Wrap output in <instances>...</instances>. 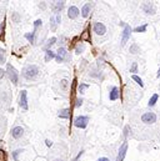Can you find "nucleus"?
<instances>
[{
    "label": "nucleus",
    "instance_id": "22",
    "mask_svg": "<svg viewBox=\"0 0 160 161\" xmlns=\"http://www.w3.org/2000/svg\"><path fill=\"white\" fill-rule=\"evenodd\" d=\"M55 56H56L55 51H53V50H46L45 51V61H46V63H49L50 60L55 59Z\"/></svg>",
    "mask_w": 160,
    "mask_h": 161
},
{
    "label": "nucleus",
    "instance_id": "18",
    "mask_svg": "<svg viewBox=\"0 0 160 161\" xmlns=\"http://www.w3.org/2000/svg\"><path fill=\"white\" fill-rule=\"evenodd\" d=\"M58 116L60 119H69L70 118V109L69 108H64V109H60L58 111Z\"/></svg>",
    "mask_w": 160,
    "mask_h": 161
},
{
    "label": "nucleus",
    "instance_id": "26",
    "mask_svg": "<svg viewBox=\"0 0 160 161\" xmlns=\"http://www.w3.org/2000/svg\"><path fill=\"white\" fill-rule=\"evenodd\" d=\"M85 50V44L84 43H79L78 45L75 46V54H78V55H80V54H83Z\"/></svg>",
    "mask_w": 160,
    "mask_h": 161
},
{
    "label": "nucleus",
    "instance_id": "36",
    "mask_svg": "<svg viewBox=\"0 0 160 161\" xmlns=\"http://www.w3.org/2000/svg\"><path fill=\"white\" fill-rule=\"evenodd\" d=\"M83 102H84V100H83L81 98L75 99V108H80V106L83 105Z\"/></svg>",
    "mask_w": 160,
    "mask_h": 161
},
{
    "label": "nucleus",
    "instance_id": "32",
    "mask_svg": "<svg viewBox=\"0 0 160 161\" xmlns=\"http://www.w3.org/2000/svg\"><path fill=\"white\" fill-rule=\"evenodd\" d=\"M24 151V149H16L15 151H13V159L15 161H19V155Z\"/></svg>",
    "mask_w": 160,
    "mask_h": 161
},
{
    "label": "nucleus",
    "instance_id": "25",
    "mask_svg": "<svg viewBox=\"0 0 160 161\" xmlns=\"http://www.w3.org/2000/svg\"><path fill=\"white\" fill-rule=\"evenodd\" d=\"M89 89V84H84V83H81V84H79L78 85V92H79L80 95H83L85 91Z\"/></svg>",
    "mask_w": 160,
    "mask_h": 161
},
{
    "label": "nucleus",
    "instance_id": "16",
    "mask_svg": "<svg viewBox=\"0 0 160 161\" xmlns=\"http://www.w3.org/2000/svg\"><path fill=\"white\" fill-rule=\"evenodd\" d=\"M91 6H93V4L91 3H85V4L83 5V8H81V16L83 18H88L90 14V10H91Z\"/></svg>",
    "mask_w": 160,
    "mask_h": 161
},
{
    "label": "nucleus",
    "instance_id": "12",
    "mask_svg": "<svg viewBox=\"0 0 160 161\" xmlns=\"http://www.w3.org/2000/svg\"><path fill=\"white\" fill-rule=\"evenodd\" d=\"M127 152H128V142L124 141L121 144L120 149H119L118 156H116V160H115V161H124L125 156H127Z\"/></svg>",
    "mask_w": 160,
    "mask_h": 161
},
{
    "label": "nucleus",
    "instance_id": "7",
    "mask_svg": "<svg viewBox=\"0 0 160 161\" xmlns=\"http://www.w3.org/2000/svg\"><path fill=\"white\" fill-rule=\"evenodd\" d=\"M24 134H25V131H24V128L20 125H16L14 126V128H11V130H10V136H11L14 140H20L24 136Z\"/></svg>",
    "mask_w": 160,
    "mask_h": 161
},
{
    "label": "nucleus",
    "instance_id": "38",
    "mask_svg": "<svg viewBox=\"0 0 160 161\" xmlns=\"http://www.w3.org/2000/svg\"><path fill=\"white\" fill-rule=\"evenodd\" d=\"M83 155H84V150H80V152L78 154V155H76V157H75V159H74L73 161H79V160H80V157L83 156Z\"/></svg>",
    "mask_w": 160,
    "mask_h": 161
},
{
    "label": "nucleus",
    "instance_id": "13",
    "mask_svg": "<svg viewBox=\"0 0 160 161\" xmlns=\"http://www.w3.org/2000/svg\"><path fill=\"white\" fill-rule=\"evenodd\" d=\"M11 91H8V90H3L0 91V101L3 102L4 105H9L11 102Z\"/></svg>",
    "mask_w": 160,
    "mask_h": 161
},
{
    "label": "nucleus",
    "instance_id": "31",
    "mask_svg": "<svg viewBox=\"0 0 160 161\" xmlns=\"http://www.w3.org/2000/svg\"><path fill=\"white\" fill-rule=\"evenodd\" d=\"M124 139H128L129 136H131V128H130V125H125V128H124Z\"/></svg>",
    "mask_w": 160,
    "mask_h": 161
},
{
    "label": "nucleus",
    "instance_id": "6",
    "mask_svg": "<svg viewBox=\"0 0 160 161\" xmlns=\"http://www.w3.org/2000/svg\"><path fill=\"white\" fill-rule=\"evenodd\" d=\"M89 120L90 118L88 115H80V116H76L74 119V126L78 129H85L89 124Z\"/></svg>",
    "mask_w": 160,
    "mask_h": 161
},
{
    "label": "nucleus",
    "instance_id": "10",
    "mask_svg": "<svg viewBox=\"0 0 160 161\" xmlns=\"http://www.w3.org/2000/svg\"><path fill=\"white\" fill-rule=\"evenodd\" d=\"M19 106L23 110H28L29 105H28V91L21 90L19 94Z\"/></svg>",
    "mask_w": 160,
    "mask_h": 161
},
{
    "label": "nucleus",
    "instance_id": "8",
    "mask_svg": "<svg viewBox=\"0 0 160 161\" xmlns=\"http://www.w3.org/2000/svg\"><path fill=\"white\" fill-rule=\"evenodd\" d=\"M93 31L95 35L98 36H103L106 34V26H105L104 23H100V21H95L94 25H93Z\"/></svg>",
    "mask_w": 160,
    "mask_h": 161
},
{
    "label": "nucleus",
    "instance_id": "44",
    "mask_svg": "<svg viewBox=\"0 0 160 161\" xmlns=\"http://www.w3.org/2000/svg\"><path fill=\"white\" fill-rule=\"evenodd\" d=\"M156 77H160V67H159V70H158V74H156Z\"/></svg>",
    "mask_w": 160,
    "mask_h": 161
},
{
    "label": "nucleus",
    "instance_id": "33",
    "mask_svg": "<svg viewBox=\"0 0 160 161\" xmlns=\"http://www.w3.org/2000/svg\"><path fill=\"white\" fill-rule=\"evenodd\" d=\"M56 26H58V24H56V21H55V18H54V15L50 16V29H52L53 31H55V30H56Z\"/></svg>",
    "mask_w": 160,
    "mask_h": 161
},
{
    "label": "nucleus",
    "instance_id": "39",
    "mask_svg": "<svg viewBox=\"0 0 160 161\" xmlns=\"http://www.w3.org/2000/svg\"><path fill=\"white\" fill-rule=\"evenodd\" d=\"M46 5H48V4H46V1H40L39 4H38V6H39V8L42 9V10L45 9V8H46Z\"/></svg>",
    "mask_w": 160,
    "mask_h": 161
},
{
    "label": "nucleus",
    "instance_id": "40",
    "mask_svg": "<svg viewBox=\"0 0 160 161\" xmlns=\"http://www.w3.org/2000/svg\"><path fill=\"white\" fill-rule=\"evenodd\" d=\"M45 145H46L48 147H52V146H53V141H52V140H49V139H46V140H45Z\"/></svg>",
    "mask_w": 160,
    "mask_h": 161
},
{
    "label": "nucleus",
    "instance_id": "42",
    "mask_svg": "<svg viewBox=\"0 0 160 161\" xmlns=\"http://www.w3.org/2000/svg\"><path fill=\"white\" fill-rule=\"evenodd\" d=\"M96 161H110V160H109L108 157H99Z\"/></svg>",
    "mask_w": 160,
    "mask_h": 161
},
{
    "label": "nucleus",
    "instance_id": "3",
    "mask_svg": "<svg viewBox=\"0 0 160 161\" xmlns=\"http://www.w3.org/2000/svg\"><path fill=\"white\" fill-rule=\"evenodd\" d=\"M5 71H6V76H8L10 83H13L14 85H18V83H19V71L16 70L10 63L6 64V70Z\"/></svg>",
    "mask_w": 160,
    "mask_h": 161
},
{
    "label": "nucleus",
    "instance_id": "28",
    "mask_svg": "<svg viewBox=\"0 0 160 161\" xmlns=\"http://www.w3.org/2000/svg\"><path fill=\"white\" fill-rule=\"evenodd\" d=\"M6 63V51L0 47V65Z\"/></svg>",
    "mask_w": 160,
    "mask_h": 161
},
{
    "label": "nucleus",
    "instance_id": "2",
    "mask_svg": "<svg viewBox=\"0 0 160 161\" xmlns=\"http://www.w3.org/2000/svg\"><path fill=\"white\" fill-rule=\"evenodd\" d=\"M39 74H40V69L38 65H35V64L25 65L21 70V77L26 81H31V80L38 79Z\"/></svg>",
    "mask_w": 160,
    "mask_h": 161
},
{
    "label": "nucleus",
    "instance_id": "43",
    "mask_svg": "<svg viewBox=\"0 0 160 161\" xmlns=\"http://www.w3.org/2000/svg\"><path fill=\"white\" fill-rule=\"evenodd\" d=\"M3 28H4V23H0V31L3 30Z\"/></svg>",
    "mask_w": 160,
    "mask_h": 161
},
{
    "label": "nucleus",
    "instance_id": "20",
    "mask_svg": "<svg viewBox=\"0 0 160 161\" xmlns=\"http://www.w3.org/2000/svg\"><path fill=\"white\" fill-rule=\"evenodd\" d=\"M140 51H141V49L137 43H133L130 47H129V53L133 54V55H138V54H140Z\"/></svg>",
    "mask_w": 160,
    "mask_h": 161
},
{
    "label": "nucleus",
    "instance_id": "15",
    "mask_svg": "<svg viewBox=\"0 0 160 161\" xmlns=\"http://www.w3.org/2000/svg\"><path fill=\"white\" fill-rule=\"evenodd\" d=\"M64 6H65V1H64V0H61V1H53L52 4H50V8H52V10L55 14L60 13L61 10L64 9Z\"/></svg>",
    "mask_w": 160,
    "mask_h": 161
},
{
    "label": "nucleus",
    "instance_id": "41",
    "mask_svg": "<svg viewBox=\"0 0 160 161\" xmlns=\"http://www.w3.org/2000/svg\"><path fill=\"white\" fill-rule=\"evenodd\" d=\"M5 75H6V71L4 69H0V80H1V79L4 77Z\"/></svg>",
    "mask_w": 160,
    "mask_h": 161
},
{
    "label": "nucleus",
    "instance_id": "24",
    "mask_svg": "<svg viewBox=\"0 0 160 161\" xmlns=\"http://www.w3.org/2000/svg\"><path fill=\"white\" fill-rule=\"evenodd\" d=\"M11 20H13V23L14 24H20L21 23V15L19 14V13H11Z\"/></svg>",
    "mask_w": 160,
    "mask_h": 161
},
{
    "label": "nucleus",
    "instance_id": "27",
    "mask_svg": "<svg viewBox=\"0 0 160 161\" xmlns=\"http://www.w3.org/2000/svg\"><path fill=\"white\" fill-rule=\"evenodd\" d=\"M146 29H148V24H143V25H139L137 28H134L133 31L134 33H145Z\"/></svg>",
    "mask_w": 160,
    "mask_h": 161
},
{
    "label": "nucleus",
    "instance_id": "14",
    "mask_svg": "<svg viewBox=\"0 0 160 161\" xmlns=\"http://www.w3.org/2000/svg\"><path fill=\"white\" fill-rule=\"evenodd\" d=\"M79 15H80V10H79V8H78V6L70 5L69 8H68V18H69L70 20L76 19Z\"/></svg>",
    "mask_w": 160,
    "mask_h": 161
},
{
    "label": "nucleus",
    "instance_id": "9",
    "mask_svg": "<svg viewBox=\"0 0 160 161\" xmlns=\"http://www.w3.org/2000/svg\"><path fill=\"white\" fill-rule=\"evenodd\" d=\"M131 28H130V25H125L124 26V29H123V31H121V39H120V46H124L125 44L128 43V40L130 39V35H131Z\"/></svg>",
    "mask_w": 160,
    "mask_h": 161
},
{
    "label": "nucleus",
    "instance_id": "29",
    "mask_svg": "<svg viewBox=\"0 0 160 161\" xmlns=\"http://www.w3.org/2000/svg\"><path fill=\"white\" fill-rule=\"evenodd\" d=\"M131 79H133V80H134L135 83H137L140 88H144V83H143V79H141L140 76H138V75H133Z\"/></svg>",
    "mask_w": 160,
    "mask_h": 161
},
{
    "label": "nucleus",
    "instance_id": "34",
    "mask_svg": "<svg viewBox=\"0 0 160 161\" xmlns=\"http://www.w3.org/2000/svg\"><path fill=\"white\" fill-rule=\"evenodd\" d=\"M42 25H43V20L36 19L35 21H34V30H38L39 28H42Z\"/></svg>",
    "mask_w": 160,
    "mask_h": 161
},
{
    "label": "nucleus",
    "instance_id": "23",
    "mask_svg": "<svg viewBox=\"0 0 160 161\" xmlns=\"http://www.w3.org/2000/svg\"><path fill=\"white\" fill-rule=\"evenodd\" d=\"M59 86H60V90L63 91H68V88H69V81L66 79H61L59 81Z\"/></svg>",
    "mask_w": 160,
    "mask_h": 161
},
{
    "label": "nucleus",
    "instance_id": "11",
    "mask_svg": "<svg viewBox=\"0 0 160 161\" xmlns=\"http://www.w3.org/2000/svg\"><path fill=\"white\" fill-rule=\"evenodd\" d=\"M119 98H120V90H119V88L115 86V85L109 88V100L116 101Z\"/></svg>",
    "mask_w": 160,
    "mask_h": 161
},
{
    "label": "nucleus",
    "instance_id": "35",
    "mask_svg": "<svg viewBox=\"0 0 160 161\" xmlns=\"http://www.w3.org/2000/svg\"><path fill=\"white\" fill-rule=\"evenodd\" d=\"M89 75H90V76L91 77H99L100 76V74H99V70H91L90 71V73H89Z\"/></svg>",
    "mask_w": 160,
    "mask_h": 161
},
{
    "label": "nucleus",
    "instance_id": "1",
    "mask_svg": "<svg viewBox=\"0 0 160 161\" xmlns=\"http://www.w3.org/2000/svg\"><path fill=\"white\" fill-rule=\"evenodd\" d=\"M160 119V111H153V110H145L141 111L140 115V122L144 126H155L159 122Z\"/></svg>",
    "mask_w": 160,
    "mask_h": 161
},
{
    "label": "nucleus",
    "instance_id": "4",
    "mask_svg": "<svg viewBox=\"0 0 160 161\" xmlns=\"http://www.w3.org/2000/svg\"><path fill=\"white\" fill-rule=\"evenodd\" d=\"M56 56H55V61L56 63H65V61H70L71 56L70 54L68 53V50L65 49L64 46H59V49H58L56 51Z\"/></svg>",
    "mask_w": 160,
    "mask_h": 161
},
{
    "label": "nucleus",
    "instance_id": "37",
    "mask_svg": "<svg viewBox=\"0 0 160 161\" xmlns=\"http://www.w3.org/2000/svg\"><path fill=\"white\" fill-rule=\"evenodd\" d=\"M54 18H55V21H56L58 25H60V23H61V14H60V13L54 14Z\"/></svg>",
    "mask_w": 160,
    "mask_h": 161
},
{
    "label": "nucleus",
    "instance_id": "45",
    "mask_svg": "<svg viewBox=\"0 0 160 161\" xmlns=\"http://www.w3.org/2000/svg\"><path fill=\"white\" fill-rule=\"evenodd\" d=\"M55 161H65V160H63V159H56Z\"/></svg>",
    "mask_w": 160,
    "mask_h": 161
},
{
    "label": "nucleus",
    "instance_id": "19",
    "mask_svg": "<svg viewBox=\"0 0 160 161\" xmlns=\"http://www.w3.org/2000/svg\"><path fill=\"white\" fill-rule=\"evenodd\" d=\"M35 36H36V30H33V31L25 33V35H24V37H25V39L28 40L30 44H34V43H35Z\"/></svg>",
    "mask_w": 160,
    "mask_h": 161
},
{
    "label": "nucleus",
    "instance_id": "17",
    "mask_svg": "<svg viewBox=\"0 0 160 161\" xmlns=\"http://www.w3.org/2000/svg\"><path fill=\"white\" fill-rule=\"evenodd\" d=\"M58 41V37L56 36H52L50 39H48L46 40V43H45V45H44V51H46V50H52V46L53 45H55Z\"/></svg>",
    "mask_w": 160,
    "mask_h": 161
},
{
    "label": "nucleus",
    "instance_id": "21",
    "mask_svg": "<svg viewBox=\"0 0 160 161\" xmlns=\"http://www.w3.org/2000/svg\"><path fill=\"white\" fill-rule=\"evenodd\" d=\"M158 100H159V94H153L151 95V98L149 99V101H148V108H154V106L156 105V102H158Z\"/></svg>",
    "mask_w": 160,
    "mask_h": 161
},
{
    "label": "nucleus",
    "instance_id": "30",
    "mask_svg": "<svg viewBox=\"0 0 160 161\" xmlns=\"http://www.w3.org/2000/svg\"><path fill=\"white\" fill-rule=\"evenodd\" d=\"M130 73H133V75H137V73H139V67H138V63H137V61H133V63H131Z\"/></svg>",
    "mask_w": 160,
    "mask_h": 161
},
{
    "label": "nucleus",
    "instance_id": "5",
    "mask_svg": "<svg viewBox=\"0 0 160 161\" xmlns=\"http://www.w3.org/2000/svg\"><path fill=\"white\" fill-rule=\"evenodd\" d=\"M140 9L145 13V15H155L156 13V5L151 1H144L140 4Z\"/></svg>",
    "mask_w": 160,
    "mask_h": 161
}]
</instances>
